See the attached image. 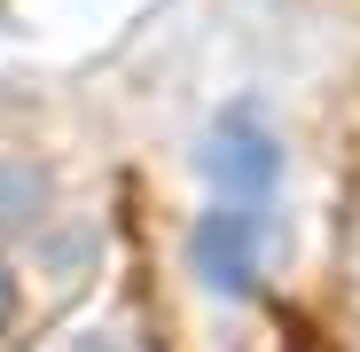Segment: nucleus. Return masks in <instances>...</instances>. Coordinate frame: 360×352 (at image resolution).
<instances>
[{"mask_svg":"<svg viewBox=\"0 0 360 352\" xmlns=\"http://www.w3.org/2000/svg\"><path fill=\"white\" fill-rule=\"evenodd\" d=\"M204 172H212V188L227 211H266L274 181H282V149L266 133V117L243 102V110H227L219 126H212V149H204Z\"/></svg>","mask_w":360,"mask_h":352,"instance_id":"f257e3e1","label":"nucleus"},{"mask_svg":"<svg viewBox=\"0 0 360 352\" xmlns=\"http://www.w3.org/2000/svg\"><path fill=\"white\" fill-rule=\"evenodd\" d=\"M259 227H266V211H227L219 204L196 227V274L212 289H251V274H259Z\"/></svg>","mask_w":360,"mask_h":352,"instance_id":"f03ea898","label":"nucleus"},{"mask_svg":"<svg viewBox=\"0 0 360 352\" xmlns=\"http://www.w3.org/2000/svg\"><path fill=\"white\" fill-rule=\"evenodd\" d=\"M47 204V181H39V164L24 157H0V235H24Z\"/></svg>","mask_w":360,"mask_h":352,"instance_id":"7ed1b4c3","label":"nucleus"},{"mask_svg":"<svg viewBox=\"0 0 360 352\" xmlns=\"http://www.w3.org/2000/svg\"><path fill=\"white\" fill-rule=\"evenodd\" d=\"M345 313H352V337H360V227H352V266H345Z\"/></svg>","mask_w":360,"mask_h":352,"instance_id":"20e7f679","label":"nucleus"},{"mask_svg":"<svg viewBox=\"0 0 360 352\" xmlns=\"http://www.w3.org/2000/svg\"><path fill=\"white\" fill-rule=\"evenodd\" d=\"M79 352H141V344H134V337H86Z\"/></svg>","mask_w":360,"mask_h":352,"instance_id":"39448f33","label":"nucleus"},{"mask_svg":"<svg viewBox=\"0 0 360 352\" xmlns=\"http://www.w3.org/2000/svg\"><path fill=\"white\" fill-rule=\"evenodd\" d=\"M8 321H16V282L0 274V329H8Z\"/></svg>","mask_w":360,"mask_h":352,"instance_id":"423d86ee","label":"nucleus"}]
</instances>
